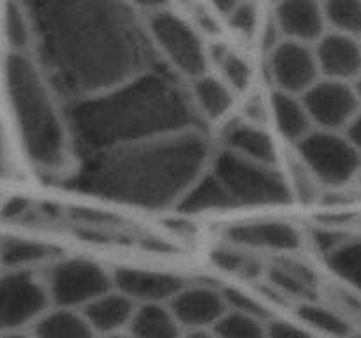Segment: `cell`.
Segmentation results:
<instances>
[{
  "label": "cell",
  "mask_w": 361,
  "mask_h": 338,
  "mask_svg": "<svg viewBox=\"0 0 361 338\" xmlns=\"http://www.w3.org/2000/svg\"><path fill=\"white\" fill-rule=\"evenodd\" d=\"M34 58L66 104L111 90L157 65L143 11L116 0L27 4Z\"/></svg>",
  "instance_id": "6da1fadb"
},
{
  "label": "cell",
  "mask_w": 361,
  "mask_h": 338,
  "mask_svg": "<svg viewBox=\"0 0 361 338\" xmlns=\"http://www.w3.org/2000/svg\"><path fill=\"white\" fill-rule=\"evenodd\" d=\"M215 148L207 129L85 155L69 183L78 190L126 206L164 210L178 206L210 169Z\"/></svg>",
  "instance_id": "7a4b0ae2"
},
{
  "label": "cell",
  "mask_w": 361,
  "mask_h": 338,
  "mask_svg": "<svg viewBox=\"0 0 361 338\" xmlns=\"http://www.w3.org/2000/svg\"><path fill=\"white\" fill-rule=\"evenodd\" d=\"M67 115L76 150L83 155L207 129L185 81L161 63L104 94L67 104Z\"/></svg>",
  "instance_id": "3957f363"
},
{
  "label": "cell",
  "mask_w": 361,
  "mask_h": 338,
  "mask_svg": "<svg viewBox=\"0 0 361 338\" xmlns=\"http://www.w3.org/2000/svg\"><path fill=\"white\" fill-rule=\"evenodd\" d=\"M4 84L28 161L44 173L71 168L78 150L67 104L34 55L9 53L4 63Z\"/></svg>",
  "instance_id": "277c9868"
},
{
  "label": "cell",
  "mask_w": 361,
  "mask_h": 338,
  "mask_svg": "<svg viewBox=\"0 0 361 338\" xmlns=\"http://www.w3.org/2000/svg\"><path fill=\"white\" fill-rule=\"evenodd\" d=\"M143 20L152 51L169 73L185 83L210 73L212 42L194 27L185 11L152 6L143 11Z\"/></svg>",
  "instance_id": "5b68a950"
},
{
  "label": "cell",
  "mask_w": 361,
  "mask_h": 338,
  "mask_svg": "<svg viewBox=\"0 0 361 338\" xmlns=\"http://www.w3.org/2000/svg\"><path fill=\"white\" fill-rule=\"evenodd\" d=\"M212 173L236 206H274L293 199V187L281 165L247 161L228 150H215Z\"/></svg>",
  "instance_id": "8992f818"
},
{
  "label": "cell",
  "mask_w": 361,
  "mask_h": 338,
  "mask_svg": "<svg viewBox=\"0 0 361 338\" xmlns=\"http://www.w3.org/2000/svg\"><path fill=\"white\" fill-rule=\"evenodd\" d=\"M295 150L302 168L319 185L341 189L358 180L361 155L344 132L314 129Z\"/></svg>",
  "instance_id": "52a82bcc"
},
{
  "label": "cell",
  "mask_w": 361,
  "mask_h": 338,
  "mask_svg": "<svg viewBox=\"0 0 361 338\" xmlns=\"http://www.w3.org/2000/svg\"><path fill=\"white\" fill-rule=\"evenodd\" d=\"M44 282L53 308L78 312L115 287L113 270L85 257L56 261L44 275Z\"/></svg>",
  "instance_id": "ba28073f"
},
{
  "label": "cell",
  "mask_w": 361,
  "mask_h": 338,
  "mask_svg": "<svg viewBox=\"0 0 361 338\" xmlns=\"http://www.w3.org/2000/svg\"><path fill=\"white\" fill-rule=\"evenodd\" d=\"M49 308L44 277L20 270H6L0 275V337L34 327Z\"/></svg>",
  "instance_id": "9c48e42d"
},
{
  "label": "cell",
  "mask_w": 361,
  "mask_h": 338,
  "mask_svg": "<svg viewBox=\"0 0 361 338\" xmlns=\"http://www.w3.org/2000/svg\"><path fill=\"white\" fill-rule=\"evenodd\" d=\"M267 69L274 92L305 95L321 80L314 46L282 41L267 53Z\"/></svg>",
  "instance_id": "30bf717a"
},
{
  "label": "cell",
  "mask_w": 361,
  "mask_h": 338,
  "mask_svg": "<svg viewBox=\"0 0 361 338\" xmlns=\"http://www.w3.org/2000/svg\"><path fill=\"white\" fill-rule=\"evenodd\" d=\"M302 99L314 129L319 130L344 132L361 111L353 83L321 77Z\"/></svg>",
  "instance_id": "8fae6325"
},
{
  "label": "cell",
  "mask_w": 361,
  "mask_h": 338,
  "mask_svg": "<svg viewBox=\"0 0 361 338\" xmlns=\"http://www.w3.org/2000/svg\"><path fill=\"white\" fill-rule=\"evenodd\" d=\"M113 284L116 291L126 294L134 305L147 306L169 305L176 292L185 285V280L171 271L120 266L113 270Z\"/></svg>",
  "instance_id": "7c38bea8"
},
{
  "label": "cell",
  "mask_w": 361,
  "mask_h": 338,
  "mask_svg": "<svg viewBox=\"0 0 361 338\" xmlns=\"http://www.w3.org/2000/svg\"><path fill=\"white\" fill-rule=\"evenodd\" d=\"M173 315L185 331L214 330L224 315V291L208 284H187L169 301Z\"/></svg>",
  "instance_id": "4fadbf2b"
},
{
  "label": "cell",
  "mask_w": 361,
  "mask_h": 338,
  "mask_svg": "<svg viewBox=\"0 0 361 338\" xmlns=\"http://www.w3.org/2000/svg\"><path fill=\"white\" fill-rule=\"evenodd\" d=\"M282 41L316 46L328 34L323 2L284 0L270 9Z\"/></svg>",
  "instance_id": "5bb4252c"
},
{
  "label": "cell",
  "mask_w": 361,
  "mask_h": 338,
  "mask_svg": "<svg viewBox=\"0 0 361 338\" xmlns=\"http://www.w3.org/2000/svg\"><path fill=\"white\" fill-rule=\"evenodd\" d=\"M228 238L243 250L267 252H295L302 246V232L296 225L284 220L242 222L228 229Z\"/></svg>",
  "instance_id": "9a60e30c"
},
{
  "label": "cell",
  "mask_w": 361,
  "mask_h": 338,
  "mask_svg": "<svg viewBox=\"0 0 361 338\" xmlns=\"http://www.w3.org/2000/svg\"><path fill=\"white\" fill-rule=\"evenodd\" d=\"M222 150L259 164L281 165L277 136L263 123L249 120L226 123L222 132Z\"/></svg>",
  "instance_id": "2e32d148"
},
{
  "label": "cell",
  "mask_w": 361,
  "mask_h": 338,
  "mask_svg": "<svg viewBox=\"0 0 361 338\" xmlns=\"http://www.w3.org/2000/svg\"><path fill=\"white\" fill-rule=\"evenodd\" d=\"M317 65L324 80L355 83L361 76V41L328 32L316 46Z\"/></svg>",
  "instance_id": "e0dca14e"
},
{
  "label": "cell",
  "mask_w": 361,
  "mask_h": 338,
  "mask_svg": "<svg viewBox=\"0 0 361 338\" xmlns=\"http://www.w3.org/2000/svg\"><path fill=\"white\" fill-rule=\"evenodd\" d=\"M194 111L200 116L201 123L219 125L231 122V115L238 102V95L221 80L215 73H207L203 76L187 83Z\"/></svg>",
  "instance_id": "ac0fdd59"
},
{
  "label": "cell",
  "mask_w": 361,
  "mask_h": 338,
  "mask_svg": "<svg viewBox=\"0 0 361 338\" xmlns=\"http://www.w3.org/2000/svg\"><path fill=\"white\" fill-rule=\"evenodd\" d=\"M268 120L275 136L293 146H298L314 130L305 102L298 95L271 92L268 99Z\"/></svg>",
  "instance_id": "d6986e66"
},
{
  "label": "cell",
  "mask_w": 361,
  "mask_h": 338,
  "mask_svg": "<svg viewBox=\"0 0 361 338\" xmlns=\"http://www.w3.org/2000/svg\"><path fill=\"white\" fill-rule=\"evenodd\" d=\"M136 310L137 306L126 294L113 287L111 291L92 301L87 308L81 310V313L90 323L95 333L104 338L127 333Z\"/></svg>",
  "instance_id": "ffe728a7"
},
{
  "label": "cell",
  "mask_w": 361,
  "mask_h": 338,
  "mask_svg": "<svg viewBox=\"0 0 361 338\" xmlns=\"http://www.w3.org/2000/svg\"><path fill=\"white\" fill-rule=\"evenodd\" d=\"M210 70L217 74L238 97L249 94L256 76L249 56L222 41L212 42Z\"/></svg>",
  "instance_id": "44dd1931"
},
{
  "label": "cell",
  "mask_w": 361,
  "mask_h": 338,
  "mask_svg": "<svg viewBox=\"0 0 361 338\" xmlns=\"http://www.w3.org/2000/svg\"><path fill=\"white\" fill-rule=\"evenodd\" d=\"M185 333L169 305L137 306L127 330L130 338H185Z\"/></svg>",
  "instance_id": "7402d4cb"
},
{
  "label": "cell",
  "mask_w": 361,
  "mask_h": 338,
  "mask_svg": "<svg viewBox=\"0 0 361 338\" xmlns=\"http://www.w3.org/2000/svg\"><path fill=\"white\" fill-rule=\"evenodd\" d=\"M34 338H101L78 310L49 308L32 327Z\"/></svg>",
  "instance_id": "603a6c76"
},
{
  "label": "cell",
  "mask_w": 361,
  "mask_h": 338,
  "mask_svg": "<svg viewBox=\"0 0 361 338\" xmlns=\"http://www.w3.org/2000/svg\"><path fill=\"white\" fill-rule=\"evenodd\" d=\"M235 201L229 196L228 190L224 189L217 176L208 169L200 180L192 185V189L185 194L180 204V208L185 213H207V211L229 210L235 208Z\"/></svg>",
  "instance_id": "cb8c5ba5"
},
{
  "label": "cell",
  "mask_w": 361,
  "mask_h": 338,
  "mask_svg": "<svg viewBox=\"0 0 361 338\" xmlns=\"http://www.w3.org/2000/svg\"><path fill=\"white\" fill-rule=\"evenodd\" d=\"M217 13L224 20L226 30L231 32L240 41H256L261 34L267 14L256 2H226L214 4Z\"/></svg>",
  "instance_id": "d4e9b609"
},
{
  "label": "cell",
  "mask_w": 361,
  "mask_h": 338,
  "mask_svg": "<svg viewBox=\"0 0 361 338\" xmlns=\"http://www.w3.org/2000/svg\"><path fill=\"white\" fill-rule=\"evenodd\" d=\"M4 37H6L9 53L32 55L35 46L34 21L27 4H7L2 18Z\"/></svg>",
  "instance_id": "484cf974"
},
{
  "label": "cell",
  "mask_w": 361,
  "mask_h": 338,
  "mask_svg": "<svg viewBox=\"0 0 361 338\" xmlns=\"http://www.w3.org/2000/svg\"><path fill=\"white\" fill-rule=\"evenodd\" d=\"M49 257V249L44 243L27 238H9L0 243V264L6 270L34 271Z\"/></svg>",
  "instance_id": "4316f807"
},
{
  "label": "cell",
  "mask_w": 361,
  "mask_h": 338,
  "mask_svg": "<svg viewBox=\"0 0 361 338\" xmlns=\"http://www.w3.org/2000/svg\"><path fill=\"white\" fill-rule=\"evenodd\" d=\"M328 266L341 280L361 294V238L335 246L328 254Z\"/></svg>",
  "instance_id": "83f0119b"
},
{
  "label": "cell",
  "mask_w": 361,
  "mask_h": 338,
  "mask_svg": "<svg viewBox=\"0 0 361 338\" xmlns=\"http://www.w3.org/2000/svg\"><path fill=\"white\" fill-rule=\"evenodd\" d=\"M323 6L328 32L361 41V0H328Z\"/></svg>",
  "instance_id": "f1b7e54d"
},
{
  "label": "cell",
  "mask_w": 361,
  "mask_h": 338,
  "mask_svg": "<svg viewBox=\"0 0 361 338\" xmlns=\"http://www.w3.org/2000/svg\"><path fill=\"white\" fill-rule=\"evenodd\" d=\"M268 320L252 313L226 310L212 331L217 338H267Z\"/></svg>",
  "instance_id": "f546056e"
},
{
  "label": "cell",
  "mask_w": 361,
  "mask_h": 338,
  "mask_svg": "<svg viewBox=\"0 0 361 338\" xmlns=\"http://www.w3.org/2000/svg\"><path fill=\"white\" fill-rule=\"evenodd\" d=\"M300 319L307 326L335 338H345L351 334V324L349 320L330 306L319 305V303H305L300 306Z\"/></svg>",
  "instance_id": "4dcf8cb0"
},
{
  "label": "cell",
  "mask_w": 361,
  "mask_h": 338,
  "mask_svg": "<svg viewBox=\"0 0 361 338\" xmlns=\"http://www.w3.org/2000/svg\"><path fill=\"white\" fill-rule=\"evenodd\" d=\"M270 278L281 291L288 294H296L300 298H307L314 289V278L305 266L296 261H279L271 266Z\"/></svg>",
  "instance_id": "1f68e13d"
},
{
  "label": "cell",
  "mask_w": 361,
  "mask_h": 338,
  "mask_svg": "<svg viewBox=\"0 0 361 338\" xmlns=\"http://www.w3.org/2000/svg\"><path fill=\"white\" fill-rule=\"evenodd\" d=\"M222 291H224L228 310L252 313V315H259V317H264V319H268V313L267 310H264V306L250 294L240 291V289H222Z\"/></svg>",
  "instance_id": "d6a6232c"
},
{
  "label": "cell",
  "mask_w": 361,
  "mask_h": 338,
  "mask_svg": "<svg viewBox=\"0 0 361 338\" xmlns=\"http://www.w3.org/2000/svg\"><path fill=\"white\" fill-rule=\"evenodd\" d=\"M267 338H314L307 327L293 324L289 320L270 319L267 327Z\"/></svg>",
  "instance_id": "836d02e7"
},
{
  "label": "cell",
  "mask_w": 361,
  "mask_h": 338,
  "mask_svg": "<svg viewBox=\"0 0 361 338\" xmlns=\"http://www.w3.org/2000/svg\"><path fill=\"white\" fill-rule=\"evenodd\" d=\"M344 134L348 136V139L351 141L353 146L356 148V151L361 155V111L360 115L353 120L351 125L344 130Z\"/></svg>",
  "instance_id": "e575fe53"
},
{
  "label": "cell",
  "mask_w": 361,
  "mask_h": 338,
  "mask_svg": "<svg viewBox=\"0 0 361 338\" xmlns=\"http://www.w3.org/2000/svg\"><path fill=\"white\" fill-rule=\"evenodd\" d=\"M25 206H27V203H25L23 199H11L9 203L4 206L2 213L6 215V217H16V215H20L21 211L25 210Z\"/></svg>",
  "instance_id": "d590c367"
},
{
  "label": "cell",
  "mask_w": 361,
  "mask_h": 338,
  "mask_svg": "<svg viewBox=\"0 0 361 338\" xmlns=\"http://www.w3.org/2000/svg\"><path fill=\"white\" fill-rule=\"evenodd\" d=\"M185 338H217V334H215L212 330H204V331H187Z\"/></svg>",
  "instance_id": "8d00e7d4"
},
{
  "label": "cell",
  "mask_w": 361,
  "mask_h": 338,
  "mask_svg": "<svg viewBox=\"0 0 361 338\" xmlns=\"http://www.w3.org/2000/svg\"><path fill=\"white\" fill-rule=\"evenodd\" d=\"M4 165H6V148H4L2 137H0V175L4 171Z\"/></svg>",
  "instance_id": "74e56055"
},
{
  "label": "cell",
  "mask_w": 361,
  "mask_h": 338,
  "mask_svg": "<svg viewBox=\"0 0 361 338\" xmlns=\"http://www.w3.org/2000/svg\"><path fill=\"white\" fill-rule=\"evenodd\" d=\"M353 87H355L356 97H358V101H360V106H361V76L358 77V80L355 81V83H353Z\"/></svg>",
  "instance_id": "f35d334b"
},
{
  "label": "cell",
  "mask_w": 361,
  "mask_h": 338,
  "mask_svg": "<svg viewBox=\"0 0 361 338\" xmlns=\"http://www.w3.org/2000/svg\"><path fill=\"white\" fill-rule=\"evenodd\" d=\"M0 338H34L32 334H25V333H13V334H4Z\"/></svg>",
  "instance_id": "ab89813d"
},
{
  "label": "cell",
  "mask_w": 361,
  "mask_h": 338,
  "mask_svg": "<svg viewBox=\"0 0 361 338\" xmlns=\"http://www.w3.org/2000/svg\"><path fill=\"white\" fill-rule=\"evenodd\" d=\"M104 338H130L127 333H120V334H113V337H104Z\"/></svg>",
  "instance_id": "60d3db41"
},
{
  "label": "cell",
  "mask_w": 361,
  "mask_h": 338,
  "mask_svg": "<svg viewBox=\"0 0 361 338\" xmlns=\"http://www.w3.org/2000/svg\"><path fill=\"white\" fill-rule=\"evenodd\" d=\"M358 182L361 183V171H360V176H358Z\"/></svg>",
  "instance_id": "b9f144b4"
}]
</instances>
